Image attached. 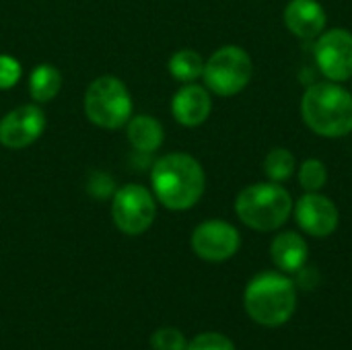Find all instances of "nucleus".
I'll return each mask as SVG.
<instances>
[{
  "label": "nucleus",
  "mask_w": 352,
  "mask_h": 350,
  "mask_svg": "<svg viewBox=\"0 0 352 350\" xmlns=\"http://www.w3.org/2000/svg\"><path fill=\"white\" fill-rule=\"evenodd\" d=\"M206 175L202 165L188 153H169L151 169V192L169 210H188L204 194Z\"/></svg>",
  "instance_id": "obj_1"
},
{
  "label": "nucleus",
  "mask_w": 352,
  "mask_h": 350,
  "mask_svg": "<svg viewBox=\"0 0 352 350\" xmlns=\"http://www.w3.org/2000/svg\"><path fill=\"white\" fill-rule=\"evenodd\" d=\"M243 307L250 320L262 328H280L297 309V285L285 272H260L243 291Z\"/></svg>",
  "instance_id": "obj_2"
},
{
  "label": "nucleus",
  "mask_w": 352,
  "mask_h": 350,
  "mask_svg": "<svg viewBox=\"0 0 352 350\" xmlns=\"http://www.w3.org/2000/svg\"><path fill=\"white\" fill-rule=\"evenodd\" d=\"M301 116L324 138L346 136L352 132V93L334 80L311 83L301 99Z\"/></svg>",
  "instance_id": "obj_3"
},
{
  "label": "nucleus",
  "mask_w": 352,
  "mask_h": 350,
  "mask_svg": "<svg viewBox=\"0 0 352 350\" xmlns=\"http://www.w3.org/2000/svg\"><path fill=\"white\" fill-rule=\"evenodd\" d=\"M235 212L245 227L268 233L280 229L289 221L293 212V198L280 184L260 182L239 192L235 198Z\"/></svg>",
  "instance_id": "obj_4"
},
{
  "label": "nucleus",
  "mask_w": 352,
  "mask_h": 350,
  "mask_svg": "<svg viewBox=\"0 0 352 350\" xmlns=\"http://www.w3.org/2000/svg\"><path fill=\"white\" fill-rule=\"evenodd\" d=\"M85 113L91 124L116 130L132 118V95L128 87L116 76H99L85 91Z\"/></svg>",
  "instance_id": "obj_5"
},
{
  "label": "nucleus",
  "mask_w": 352,
  "mask_h": 350,
  "mask_svg": "<svg viewBox=\"0 0 352 350\" xmlns=\"http://www.w3.org/2000/svg\"><path fill=\"white\" fill-rule=\"evenodd\" d=\"M254 74V64L250 54L239 45H223L204 62V83L206 89L221 95L231 97L241 93Z\"/></svg>",
  "instance_id": "obj_6"
},
{
  "label": "nucleus",
  "mask_w": 352,
  "mask_h": 350,
  "mask_svg": "<svg viewBox=\"0 0 352 350\" xmlns=\"http://www.w3.org/2000/svg\"><path fill=\"white\" fill-rule=\"evenodd\" d=\"M157 217L153 192L140 184H126L111 196V219L124 235H142Z\"/></svg>",
  "instance_id": "obj_7"
},
{
  "label": "nucleus",
  "mask_w": 352,
  "mask_h": 350,
  "mask_svg": "<svg viewBox=\"0 0 352 350\" xmlns=\"http://www.w3.org/2000/svg\"><path fill=\"white\" fill-rule=\"evenodd\" d=\"M192 250L194 254L210 264H221L231 260L239 248H241V235L239 231L227 223V221H219V219H210L200 223L194 233H192Z\"/></svg>",
  "instance_id": "obj_8"
},
{
  "label": "nucleus",
  "mask_w": 352,
  "mask_h": 350,
  "mask_svg": "<svg viewBox=\"0 0 352 350\" xmlns=\"http://www.w3.org/2000/svg\"><path fill=\"white\" fill-rule=\"evenodd\" d=\"M316 62L324 76L334 83L352 78V33L330 29L316 37Z\"/></svg>",
  "instance_id": "obj_9"
},
{
  "label": "nucleus",
  "mask_w": 352,
  "mask_h": 350,
  "mask_svg": "<svg viewBox=\"0 0 352 350\" xmlns=\"http://www.w3.org/2000/svg\"><path fill=\"white\" fill-rule=\"evenodd\" d=\"M45 124V113L37 103L19 105L0 120V144L10 151L27 149L43 134Z\"/></svg>",
  "instance_id": "obj_10"
},
{
  "label": "nucleus",
  "mask_w": 352,
  "mask_h": 350,
  "mask_svg": "<svg viewBox=\"0 0 352 350\" xmlns=\"http://www.w3.org/2000/svg\"><path fill=\"white\" fill-rule=\"evenodd\" d=\"M295 219L299 227L311 237H330L340 223L338 206L318 192H307L297 200Z\"/></svg>",
  "instance_id": "obj_11"
},
{
  "label": "nucleus",
  "mask_w": 352,
  "mask_h": 350,
  "mask_svg": "<svg viewBox=\"0 0 352 350\" xmlns=\"http://www.w3.org/2000/svg\"><path fill=\"white\" fill-rule=\"evenodd\" d=\"M212 111V99L206 87L202 85H194V83H186L171 101V113L175 118L177 124L194 128L200 126L208 120Z\"/></svg>",
  "instance_id": "obj_12"
},
{
  "label": "nucleus",
  "mask_w": 352,
  "mask_h": 350,
  "mask_svg": "<svg viewBox=\"0 0 352 350\" xmlns=\"http://www.w3.org/2000/svg\"><path fill=\"white\" fill-rule=\"evenodd\" d=\"M326 21V10L318 0H291L285 8V25L301 39L320 37Z\"/></svg>",
  "instance_id": "obj_13"
},
{
  "label": "nucleus",
  "mask_w": 352,
  "mask_h": 350,
  "mask_svg": "<svg viewBox=\"0 0 352 350\" xmlns=\"http://www.w3.org/2000/svg\"><path fill=\"white\" fill-rule=\"evenodd\" d=\"M270 258L274 266L285 274H295L307 264L309 248L303 235L297 231H283L270 243Z\"/></svg>",
  "instance_id": "obj_14"
},
{
  "label": "nucleus",
  "mask_w": 352,
  "mask_h": 350,
  "mask_svg": "<svg viewBox=\"0 0 352 350\" xmlns=\"http://www.w3.org/2000/svg\"><path fill=\"white\" fill-rule=\"evenodd\" d=\"M126 132H128V142L138 151V153H155L161 149L163 140H165V130L161 126V122L153 116H134L128 120L126 124Z\"/></svg>",
  "instance_id": "obj_15"
},
{
  "label": "nucleus",
  "mask_w": 352,
  "mask_h": 350,
  "mask_svg": "<svg viewBox=\"0 0 352 350\" xmlns=\"http://www.w3.org/2000/svg\"><path fill=\"white\" fill-rule=\"evenodd\" d=\"M62 89V72L54 64H37L29 76V95L35 103H50Z\"/></svg>",
  "instance_id": "obj_16"
},
{
  "label": "nucleus",
  "mask_w": 352,
  "mask_h": 350,
  "mask_svg": "<svg viewBox=\"0 0 352 350\" xmlns=\"http://www.w3.org/2000/svg\"><path fill=\"white\" fill-rule=\"evenodd\" d=\"M169 72L179 83H194L204 72V60L196 50H179L169 58Z\"/></svg>",
  "instance_id": "obj_17"
},
{
  "label": "nucleus",
  "mask_w": 352,
  "mask_h": 350,
  "mask_svg": "<svg viewBox=\"0 0 352 350\" xmlns=\"http://www.w3.org/2000/svg\"><path fill=\"white\" fill-rule=\"evenodd\" d=\"M295 157L287 149H272L264 159V173L270 182L283 184L295 173Z\"/></svg>",
  "instance_id": "obj_18"
},
{
  "label": "nucleus",
  "mask_w": 352,
  "mask_h": 350,
  "mask_svg": "<svg viewBox=\"0 0 352 350\" xmlns=\"http://www.w3.org/2000/svg\"><path fill=\"white\" fill-rule=\"evenodd\" d=\"M328 182V171L326 165L320 159H307L299 167V184L307 192H318L326 186Z\"/></svg>",
  "instance_id": "obj_19"
},
{
  "label": "nucleus",
  "mask_w": 352,
  "mask_h": 350,
  "mask_svg": "<svg viewBox=\"0 0 352 350\" xmlns=\"http://www.w3.org/2000/svg\"><path fill=\"white\" fill-rule=\"evenodd\" d=\"M151 347H153V350H186L188 349V338L184 336L182 330H177L173 326H163V328L153 332Z\"/></svg>",
  "instance_id": "obj_20"
},
{
  "label": "nucleus",
  "mask_w": 352,
  "mask_h": 350,
  "mask_svg": "<svg viewBox=\"0 0 352 350\" xmlns=\"http://www.w3.org/2000/svg\"><path fill=\"white\" fill-rule=\"evenodd\" d=\"M186 350H237L233 340L221 332H202L188 342Z\"/></svg>",
  "instance_id": "obj_21"
},
{
  "label": "nucleus",
  "mask_w": 352,
  "mask_h": 350,
  "mask_svg": "<svg viewBox=\"0 0 352 350\" xmlns=\"http://www.w3.org/2000/svg\"><path fill=\"white\" fill-rule=\"evenodd\" d=\"M23 74L21 62L8 54H0V91L12 89Z\"/></svg>",
  "instance_id": "obj_22"
},
{
  "label": "nucleus",
  "mask_w": 352,
  "mask_h": 350,
  "mask_svg": "<svg viewBox=\"0 0 352 350\" xmlns=\"http://www.w3.org/2000/svg\"><path fill=\"white\" fill-rule=\"evenodd\" d=\"M87 188H89L91 196H95V198H111L113 192H116L113 190V179L107 173H103V171H95L89 177Z\"/></svg>",
  "instance_id": "obj_23"
}]
</instances>
